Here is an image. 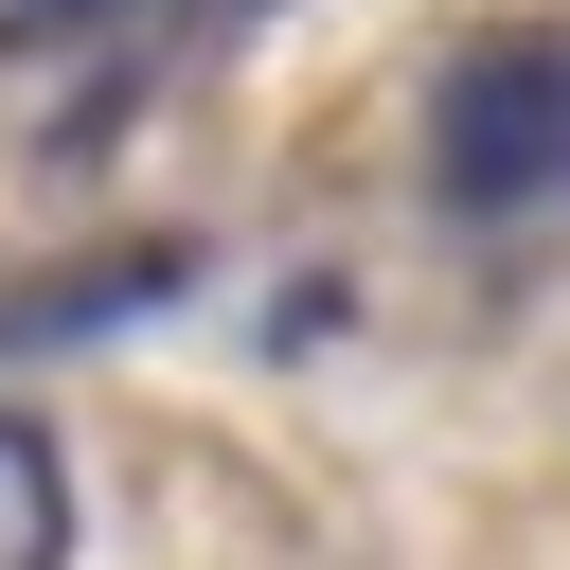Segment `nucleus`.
<instances>
[{"label":"nucleus","mask_w":570,"mask_h":570,"mask_svg":"<svg viewBox=\"0 0 570 570\" xmlns=\"http://www.w3.org/2000/svg\"><path fill=\"white\" fill-rule=\"evenodd\" d=\"M71 552V481H53V445L0 410V570H53Z\"/></svg>","instance_id":"obj_2"},{"label":"nucleus","mask_w":570,"mask_h":570,"mask_svg":"<svg viewBox=\"0 0 570 570\" xmlns=\"http://www.w3.org/2000/svg\"><path fill=\"white\" fill-rule=\"evenodd\" d=\"M428 196L445 214H534L570 196V36H463L428 89Z\"/></svg>","instance_id":"obj_1"},{"label":"nucleus","mask_w":570,"mask_h":570,"mask_svg":"<svg viewBox=\"0 0 570 570\" xmlns=\"http://www.w3.org/2000/svg\"><path fill=\"white\" fill-rule=\"evenodd\" d=\"M53 18H125V0H0V36H53Z\"/></svg>","instance_id":"obj_3"}]
</instances>
